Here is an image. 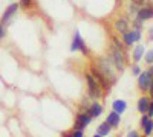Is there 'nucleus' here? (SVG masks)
<instances>
[{"label":"nucleus","instance_id":"1","mask_svg":"<svg viewBox=\"0 0 153 137\" xmlns=\"http://www.w3.org/2000/svg\"><path fill=\"white\" fill-rule=\"evenodd\" d=\"M95 67H97L101 73H104L106 78H107L112 84L117 82V69L113 67V64L110 63L109 58H98V59L95 61Z\"/></svg>","mask_w":153,"mask_h":137},{"label":"nucleus","instance_id":"2","mask_svg":"<svg viewBox=\"0 0 153 137\" xmlns=\"http://www.w3.org/2000/svg\"><path fill=\"white\" fill-rule=\"evenodd\" d=\"M107 58L110 59L113 67L117 69V72H124V69H126V53H124V51H121V49L115 47V46H110Z\"/></svg>","mask_w":153,"mask_h":137},{"label":"nucleus","instance_id":"3","mask_svg":"<svg viewBox=\"0 0 153 137\" xmlns=\"http://www.w3.org/2000/svg\"><path fill=\"white\" fill-rule=\"evenodd\" d=\"M86 84H87V96L91 99H100L101 97V87L98 84V81L94 78L92 73H86Z\"/></svg>","mask_w":153,"mask_h":137},{"label":"nucleus","instance_id":"4","mask_svg":"<svg viewBox=\"0 0 153 137\" xmlns=\"http://www.w3.org/2000/svg\"><path fill=\"white\" fill-rule=\"evenodd\" d=\"M81 52L83 55H89V49H87V46H86V41L83 40V37L80 35V32L78 31H75V34H74V38H72V41H71V52Z\"/></svg>","mask_w":153,"mask_h":137},{"label":"nucleus","instance_id":"5","mask_svg":"<svg viewBox=\"0 0 153 137\" xmlns=\"http://www.w3.org/2000/svg\"><path fill=\"white\" fill-rule=\"evenodd\" d=\"M91 73L94 75V78L98 81V84H100V87H101V90L103 92H110V87H112V82L106 78V75L104 73H101L95 66L92 67V70H91Z\"/></svg>","mask_w":153,"mask_h":137},{"label":"nucleus","instance_id":"6","mask_svg":"<svg viewBox=\"0 0 153 137\" xmlns=\"http://www.w3.org/2000/svg\"><path fill=\"white\" fill-rule=\"evenodd\" d=\"M123 35V43L124 46H132L133 43H138L139 40H141V29H132V31H127Z\"/></svg>","mask_w":153,"mask_h":137},{"label":"nucleus","instance_id":"7","mask_svg":"<svg viewBox=\"0 0 153 137\" xmlns=\"http://www.w3.org/2000/svg\"><path fill=\"white\" fill-rule=\"evenodd\" d=\"M153 82V75H150V72H141L138 75V87L141 92H149L150 85Z\"/></svg>","mask_w":153,"mask_h":137},{"label":"nucleus","instance_id":"8","mask_svg":"<svg viewBox=\"0 0 153 137\" xmlns=\"http://www.w3.org/2000/svg\"><path fill=\"white\" fill-rule=\"evenodd\" d=\"M92 122V116L87 113V111H80L76 114V119H75V123H74V128L75 130H84L89 123Z\"/></svg>","mask_w":153,"mask_h":137},{"label":"nucleus","instance_id":"9","mask_svg":"<svg viewBox=\"0 0 153 137\" xmlns=\"http://www.w3.org/2000/svg\"><path fill=\"white\" fill-rule=\"evenodd\" d=\"M17 9H19V3H11L5 11H3V14H2V18H0V21H2L5 26L12 20V17L16 15V12H17Z\"/></svg>","mask_w":153,"mask_h":137},{"label":"nucleus","instance_id":"10","mask_svg":"<svg viewBox=\"0 0 153 137\" xmlns=\"http://www.w3.org/2000/svg\"><path fill=\"white\" fill-rule=\"evenodd\" d=\"M136 17L139 20H143V21L153 18V6L152 5L150 6H141L138 9V12H136Z\"/></svg>","mask_w":153,"mask_h":137},{"label":"nucleus","instance_id":"11","mask_svg":"<svg viewBox=\"0 0 153 137\" xmlns=\"http://www.w3.org/2000/svg\"><path fill=\"white\" fill-rule=\"evenodd\" d=\"M141 127H143L144 136H150L153 133V120H152V117H149L147 114H144L141 117Z\"/></svg>","mask_w":153,"mask_h":137},{"label":"nucleus","instance_id":"12","mask_svg":"<svg viewBox=\"0 0 153 137\" xmlns=\"http://www.w3.org/2000/svg\"><path fill=\"white\" fill-rule=\"evenodd\" d=\"M87 113L92 116V119H95V117H100L101 116V113H103V105H101L100 102H92L91 105L87 107Z\"/></svg>","mask_w":153,"mask_h":137},{"label":"nucleus","instance_id":"13","mask_svg":"<svg viewBox=\"0 0 153 137\" xmlns=\"http://www.w3.org/2000/svg\"><path fill=\"white\" fill-rule=\"evenodd\" d=\"M115 31L118 34H124L129 31V20L126 17H120L117 21H115Z\"/></svg>","mask_w":153,"mask_h":137},{"label":"nucleus","instance_id":"14","mask_svg":"<svg viewBox=\"0 0 153 137\" xmlns=\"http://www.w3.org/2000/svg\"><path fill=\"white\" fill-rule=\"evenodd\" d=\"M112 108H113V111H117L118 114H123L127 110V102L124 99H117V101L112 102Z\"/></svg>","mask_w":153,"mask_h":137},{"label":"nucleus","instance_id":"15","mask_svg":"<svg viewBox=\"0 0 153 137\" xmlns=\"http://www.w3.org/2000/svg\"><path fill=\"white\" fill-rule=\"evenodd\" d=\"M144 53H146L144 46H143V44H138V46L133 49V52H132V58H133L135 63H139V61L144 58Z\"/></svg>","mask_w":153,"mask_h":137},{"label":"nucleus","instance_id":"16","mask_svg":"<svg viewBox=\"0 0 153 137\" xmlns=\"http://www.w3.org/2000/svg\"><path fill=\"white\" fill-rule=\"evenodd\" d=\"M106 122L110 125V128H117V127L120 125V114L117 113V111H112V113L107 114Z\"/></svg>","mask_w":153,"mask_h":137},{"label":"nucleus","instance_id":"17","mask_svg":"<svg viewBox=\"0 0 153 137\" xmlns=\"http://www.w3.org/2000/svg\"><path fill=\"white\" fill-rule=\"evenodd\" d=\"M149 105H150V99L149 97H141L138 101V111L143 114H147V110H149Z\"/></svg>","mask_w":153,"mask_h":137},{"label":"nucleus","instance_id":"18","mask_svg":"<svg viewBox=\"0 0 153 137\" xmlns=\"http://www.w3.org/2000/svg\"><path fill=\"white\" fill-rule=\"evenodd\" d=\"M110 125L107 122H103V123H100V125L97 127V134H100V136H103V137H106L107 134H110Z\"/></svg>","mask_w":153,"mask_h":137},{"label":"nucleus","instance_id":"19","mask_svg":"<svg viewBox=\"0 0 153 137\" xmlns=\"http://www.w3.org/2000/svg\"><path fill=\"white\" fill-rule=\"evenodd\" d=\"M123 40H120V38H117V37H112V46H115V47H118V49H121L123 51Z\"/></svg>","mask_w":153,"mask_h":137},{"label":"nucleus","instance_id":"20","mask_svg":"<svg viewBox=\"0 0 153 137\" xmlns=\"http://www.w3.org/2000/svg\"><path fill=\"white\" fill-rule=\"evenodd\" d=\"M144 59L147 64H153V51H147V53H144Z\"/></svg>","mask_w":153,"mask_h":137},{"label":"nucleus","instance_id":"21","mask_svg":"<svg viewBox=\"0 0 153 137\" xmlns=\"http://www.w3.org/2000/svg\"><path fill=\"white\" fill-rule=\"evenodd\" d=\"M19 6L23 8V9H29V8L32 6V0H20Z\"/></svg>","mask_w":153,"mask_h":137},{"label":"nucleus","instance_id":"22","mask_svg":"<svg viewBox=\"0 0 153 137\" xmlns=\"http://www.w3.org/2000/svg\"><path fill=\"white\" fill-rule=\"evenodd\" d=\"M143 20H139L138 17H135V20H133V28L135 29H143Z\"/></svg>","mask_w":153,"mask_h":137},{"label":"nucleus","instance_id":"23","mask_svg":"<svg viewBox=\"0 0 153 137\" xmlns=\"http://www.w3.org/2000/svg\"><path fill=\"white\" fill-rule=\"evenodd\" d=\"M132 73H133V75H136V76H138V75H139V73H141V69H139V66H138V63H135V64L132 66Z\"/></svg>","mask_w":153,"mask_h":137},{"label":"nucleus","instance_id":"24","mask_svg":"<svg viewBox=\"0 0 153 137\" xmlns=\"http://www.w3.org/2000/svg\"><path fill=\"white\" fill-rule=\"evenodd\" d=\"M5 34H6V29H5V24H3L2 21H0V40H2L3 37H5Z\"/></svg>","mask_w":153,"mask_h":137},{"label":"nucleus","instance_id":"25","mask_svg":"<svg viewBox=\"0 0 153 137\" xmlns=\"http://www.w3.org/2000/svg\"><path fill=\"white\" fill-rule=\"evenodd\" d=\"M147 116L153 117V101H150V105H149V110H147Z\"/></svg>","mask_w":153,"mask_h":137},{"label":"nucleus","instance_id":"26","mask_svg":"<svg viewBox=\"0 0 153 137\" xmlns=\"http://www.w3.org/2000/svg\"><path fill=\"white\" fill-rule=\"evenodd\" d=\"M72 134H74V137H84V133H83V130H75Z\"/></svg>","mask_w":153,"mask_h":137},{"label":"nucleus","instance_id":"27","mask_svg":"<svg viewBox=\"0 0 153 137\" xmlns=\"http://www.w3.org/2000/svg\"><path fill=\"white\" fill-rule=\"evenodd\" d=\"M132 3H133V5H136V6H141V5H144V3H146V0H132Z\"/></svg>","mask_w":153,"mask_h":137},{"label":"nucleus","instance_id":"28","mask_svg":"<svg viewBox=\"0 0 153 137\" xmlns=\"http://www.w3.org/2000/svg\"><path fill=\"white\" fill-rule=\"evenodd\" d=\"M126 137H141V136H139V134H138V131H130V133H129V134H127Z\"/></svg>","mask_w":153,"mask_h":137},{"label":"nucleus","instance_id":"29","mask_svg":"<svg viewBox=\"0 0 153 137\" xmlns=\"http://www.w3.org/2000/svg\"><path fill=\"white\" fill-rule=\"evenodd\" d=\"M149 38H150V40L153 41V26H152V28L149 29Z\"/></svg>","mask_w":153,"mask_h":137},{"label":"nucleus","instance_id":"30","mask_svg":"<svg viewBox=\"0 0 153 137\" xmlns=\"http://www.w3.org/2000/svg\"><path fill=\"white\" fill-rule=\"evenodd\" d=\"M63 137H74V134H72V133H69V134H65Z\"/></svg>","mask_w":153,"mask_h":137},{"label":"nucleus","instance_id":"31","mask_svg":"<svg viewBox=\"0 0 153 137\" xmlns=\"http://www.w3.org/2000/svg\"><path fill=\"white\" fill-rule=\"evenodd\" d=\"M149 3H150V5L153 6V0H149Z\"/></svg>","mask_w":153,"mask_h":137},{"label":"nucleus","instance_id":"32","mask_svg":"<svg viewBox=\"0 0 153 137\" xmlns=\"http://www.w3.org/2000/svg\"><path fill=\"white\" fill-rule=\"evenodd\" d=\"M94 137H103V136H100V134H95V136H94Z\"/></svg>","mask_w":153,"mask_h":137},{"label":"nucleus","instance_id":"33","mask_svg":"<svg viewBox=\"0 0 153 137\" xmlns=\"http://www.w3.org/2000/svg\"><path fill=\"white\" fill-rule=\"evenodd\" d=\"M141 137H147V136H141Z\"/></svg>","mask_w":153,"mask_h":137}]
</instances>
